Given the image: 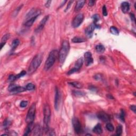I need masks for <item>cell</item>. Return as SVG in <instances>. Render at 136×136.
Masks as SVG:
<instances>
[{"instance_id":"obj_1","label":"cell","mask_w":136,"mask_h":136,"mask_svg":"<svg viewBox=\"0 0 136 136\" xmlns=\"http://www.w3.org/2000/svg\"><path fill=\"white\" fill-rule=\"evenodd\" d=\"M70 49V44L68 40H64L63 42L61 48L58 53V59L59 62L61 64L64 62L68 55V54Z\"/></svg>"},{"instance_id":"obj_2","label":"cell","mask_w":136,"mask_h":136,"mask_svg":"<svg viewBox=\"0 0 136 136\" xmlns=\"http://www.w3.org/2000/svg\"><path fill=\"white\" fill-rule=\"evenodd\" d=\"M43 59V55L42 54H38L34 58L30 63V66L28 68V73L29 74H32L36 71L38 67L41 64Z\"/></svg>"},{"instance_id":"obj_3","label":"cell","mask_w":136,"mask_h":136,"mask_svg":"<svg viewBox=\"0 0 136 136\" xmlns=\"http://www.w3.org/2000/svg\"><path fill=\"white\" fill-rule=\"evenodd\" d=\"M58 53L57 50H54L52 51L48 55V58L46 60L44 65V69L47 71L49 70L51 67L53 66L56 60L57 59Z\"/></svg>"},{"instance_id":"obj_4","label":"cell","mask_w":136,"mask_h":136,"mask_svg":"<svg viewBox=\"0 0 136 136\" xmlns=\"http://www.w3.org/2000/svg\"><path fill=\"white\" fill-rule=\"evenodd\" d=\"M36 104L33 103L28 110L27 113V117H26V121L28 124L30 123H32L34 122V119H35V113H36Z\"/></svg>"},{"instance_id":"obj_5","label":"cell","mask_w":136,"mask_h":136,"mask_svg":"<svg viewBox=\"0 0 136 136\" xmlns=\"http://www.w3.org/2000/svg\"><path fill=\"white\" fill-rule=\"evenodd\" d=\"M44 122L45 125L47 127L50 121L51 115V112L50 106L48 104H46L44 107Z\"/></svg>"},{"instance_id":"obj_6","label":"cell","mask_w":136,"mask_h":136,"mask_svg":"<svg viewBox=\"0 0 136 136\" xmlns=\"http://www.w3.org/2000/svg\"><path fill=\"white\" fill-rule=\"evenodd\" d=\"M83 63H84V59H83V58H79V59L77 61L74 68H73L72 69H71L68 72V74L70 75L71 74H74L75 72H78L82 67Z\"/></svg>"},{"instance_id":"obj_7","label":"cell","mask_w":136,"mask_h":136,"mask_svg":"<svg viewBox=\"0 0 136 136\" xmlns=\"http://www.w3.org/2000/svg\"><path fill=\"white\" fill-rule=\"evenodd\" d=\"M84 16L82 13H79L77 15L72 22V26L74 28H77L80 26L84 20Z\"/></svg>"},{"instance_id":"obj_8","label":"cell","mask_w":136,"mask_h":136,"mask_svg":"<svg viewBox=\"0 0 136 136\" xmlns=\"http://www.w3.org/2000/svg\"><path fill=\"white\" fill-rule=\"evenodd\" d=\"M72 123L74 127V130L77 134H80L82 133V128L80 121L77 117H73L72 120Z\"/></svg>"},{"instance_id":"obj_9","label":"cell","mask_w":136,"mask_h":136,"mask_svg":"<svg viewBox=\"0 0 136 136\" xmlns=\"http://www.w3.org/2000/svg\"><path fill=\"white\" fill-rule=\"evenodd\" d=\"M98 25H97L96 23H95L93 22L91 24L90 26H89L86 29H85V34H86V36L89 38L92 37L93 35V32H94L95 28H98Z\"/></svg>"},{"instance_id":"obj_10","label":"cell","mask_w":136,"mask_h":136,"mask_svg":"<svg viewBox=\"0 0 136 136\" xmlns=\"http://www.w3.org/2000/svg\"><path fill=\"white\" fill-rule=\"evenodd\" d=\"M61 93L60 91L59 90L57 87L55 89V99H54V106L55 109L56 110H58V108H59V106L60 104V101H61Z\"/></svg>"},{"instance_id":"obj_11","label":"cell","mask_w":136,"mask_h":136,"mask_svg":"<svg viewBox=\"0 0 136 136\" xmlns=\"http://www.w3.org/2000/svg\"><path fill=\"white\" fill-rule=\"evenodd\" d=\"M48 18H49V16H46L45 17H44L43 19L41 20L39 24L38 25V27L35 30L36 33H39V32L42 31L43 29L44 28L45 25L46 23L48 21Z\"/></svg>"},{"instance_id":"obj_12","label":"cell","mask_w":136,"mask_h":136,"mask_svg":"<svg viewBox=\"0 0 136 136\" xmlns=\"http://www.w3.org/2000/svg\"><path fill=\"white\" fill-rule=\"evenodd\" d=\"M85 62L86 66H89L94 62V60L92 57V54L90 52H87L85 53Z\"/></svg>"},{"instance_id":"obj_13","label":"cell","mask_w":136,"mask_h":136,"mask_svg":"<svg viewBox=\"0 0 136 136\" xmlns=\"http://www.w3.org/2000/svg\"><path fill=\"white\" fill-rule=\"evenodd\" d=\"M9 90L11 92L18 93H21L25 92L26 90H27L26 88H24L23 87L17 86V85H11L10 86Z\"/></svg>"},{"instance_id":"obj_14","label":"cell","mask_w":136,"mask_h":136,"mask_svg":"<svg viewBox=\"0 0 136 136\" xmlns=\"http://www.w3.org/2000/svg\"><path fill=\"white\" fill-rule=\"evenodd\" d=\"M97 117L100 120L103 122H108L110 120V116L104 112H99L97 114Z\"/></svg>"},{"instance_id":"obj_15","label":"cell","mask_w":136,"mask_h":136,"mask_svg":"<svg viewBox=\"0 0 136 136\" xmlns=\"http://www.w3.org/2000/svg\"><path fill=\"white\" fill-rule=\"evenodd\" d=\"M121 8L122 11L124 13H127L129 11L130 9L129 3L127 2H124L122 3L121 4Z\"/></svg>"},{"instance_id":"obj_16","label":"cell","mask_w":136,"mask_h":136,"mask_svg":"<svg viewBox=\"0 0 136 136\" xmlns=\"http://www.w3.org/2000/svg\"><path fill=\"white\" fill-rule=\"evenodd\" d=\"M85 3H86V1H84V0L77 1L76 3V7H75V8H74V11L76 12H78L79 11H80V10L82 9V7H84Z\"/></svg>"},{"instance_id":"obj_17","label":"cell","mask_w":136,"mask_h":136,"mask_svg":"<svg viewBox=\"0 0 136 136\" xmlns=\"http://www.w3.org/2000/svg\"><path fill=\"white\" fill-rule=\"evenodd\" d=\"M39 16V15H36V16H34V17H31V18H30L29 19H28L27 21L25 22V25L26 26V27H31V26L33 25L34 22L35 21L36 19H37V18Z\"/></svg>"},{"instance_id":"obj_18","label":"cell","mask_w":136,"mask_h":136,"mask_svg":"<svg viewBox=\"0 0 136 136\" xmlns=\"http://www.w3.org/2000/svg\"><path fill=\"white\" fill-rule=\"evenodd\" d=\"M93 132L97 134V135H100V134L103 132V129L102 128H101V125L99 123L97 124L93 128Z\"/></svg>"},{"instance_id":"obj_19","label":"cell","mask_w":136,"mask_h":136,"mask_svg":"<svg viewBox=\"0 0 136 136\" xmlns=\"http://www.w3.org/2000/svg\"><path fill=\"white\" fill-rule=\"evenodd\" d=\"M34 131V136H40L42 135V129L40 125H36V126L34 127V129L32 130Z\"/></svg>"},{"instance_id":"obj_20","label":"cell","mask_w":136,"mask_h":136,"mask_svg":"<svg viewBox=\"0 0 136 136\" xmlns=\"http://www.w3.org/2000/svg\"><path fill=\"white\" fill-rule=\"evenodd\" d=\"M34 127V125L33 122L28 123L27 127L26 129L25 133H24L23 136H27L29 135V134L30 133V132H31V131L33 130Z\"/></svg>"},{"instance_id":"obj_21","label":"cell","mask_w":136,"mask_h":136,"mask_svg":"<svg viewBox=\"0 0 136 136\" xmlns=\"http://www.w3.org/2000/svg\"><path fill=\"white\" fill-rule=\"evenodd\" d=\"M9 37H10V34H5V35H4L3 36V37L2 38L1 42V50L2 49L3 47L6 44V42H7V41L8 40V39H9Z\"/></svg>"},{"instance_id":"obj_22","label":"cell","mask_w":136,"mask_h":136,"mask_svg":"<svg viewBox=\"0 0 136 136\" xmlns=\"http://www.w3.org/2000/svg\"><path fill=\"white\" fill-rule=\"evenodd\" d=\"M20 44V40L18 39H14L12 43L11 44V48L12 50H15V49L17 48V47L19 46V45Z\"/></svg>"},{"instance_id":"obj_23","label":"cell","mask_w":136,"mask_h":136,"mask_svg":"<svg viewBox=\"0 0 136 136\" xmlns=\"http://www.w3.org/2000/svg\"><path fill=\"white\" fill-rule=\"evenodd\" d=\"M86 41L85 38L79 37H75L72 38V42L74 43H82Z\"/></svg>"},{"instance_id":"obj_24","label":"cell","mask_w":136,"mask_h":136,"mask_svg":"<svg viewBox=\"0 0 136 136\" xmlns=\"http://www.w3.org/2000/svg\"><path fill=\"white\" fill-rule=\"evenodd\" d=\"M69 84L71 85L72 86L76 88H78V89H80L82 87V84H81L80 82H69Z\"/></svg>"},{"instance_id":"obj_25","label":"cell","mask_w":136,"mask_h":136,"mask_svg":"<svg viewBox=\"0 0 136 136\" xmlns=\"http://www.w3.org/2000/svg\"><path fill=\"white\" fill-rule=\"evenodd\" d=\"M95 49H96V51L99 53H104L105 50V48L104 47V46L102 45H97L96 46V48H95Z\"/></svg>"},{"instance_id":"obj_26","label":"cell","mask_w":136,"mask_h":136,"mask_svg":"<svg viewBox=\"0 0 136 136\" xmlns=\"http://www.w3.org/2000/svg\"><path fill=\"white\" fill-rule=\"evenodd\" d=\"M110 31L113 35H118L119 34V31L118 29L115 27H114V26H112V27L110 28Z\"/></svg>"},{"instance_id":"obj_27","label":"cell","mask_w":136,"mask_h":136,"mask_svg":"<svg viewBox=\"0 0 136 136\" xmlns=\"http://www.w3.org/2000/svg\"><path fill=\"white\" fill-rule=\"evenodd\" d=\"M106 129H107V130L110 132H112L114 131V126H113L112 124L111 123H107L106 124Z\"/></svg>"},{"instance_id":"obj_28","label":"cell","mask_w":136,"mask_h":136,"mask_svg":"<svg viewBox=\"0 0 136 136\" xmlns=\"http://www.w3.org/2000/svg\"><path fill=\"white\" fill-rule=\"evenodd\" d=\"M122 133V127L121 125H119L117 128L116 133L117 136H120Z\"/></svg>"},{"instance_id":"obj_29","label":"cell","mask_w":136,"mask_h":136,"mask_svg":"<svg viewBox=\"0 0 136 136\" xmlns=\"http://www.w3.org/2000/svg\"><path fill=\"white\" fill-rule=\"evenodd\" d=\"M26 88L28 90H32L35 89V86L34 84H31V83H29L27 85H26Z\"/></svg>"},{"instance_id":"obj_30","label":"cell","mask_w":136,"mask_h":136,"mask_svg":"<svg viewBox=\"0 0 136 136\" xmlns=\"http://www.w3.org/2000/svg\"><path fill=\"white\" fill-rule=\"evenodd\" d=\"M125 112L123 109H121L120 114V118L121 120L122 121L124 122V118H125Z\"/></svg>"},{"instance_id":"obj_31","label":"cell","mask_w":136,"mask_h":136,"mask_svg":"<svg viewBox=\"0 0 136 136\" xmlns=\"http://www.w3.org/2000/svg\"><path fill=\"white\" fill-rule=\"evenodd\" d=\"M25 74H26V72L25 71H22L20 72L19 74H17V76H16V79H19L20 78H21V77L25 76Z\"/></svg>"},{"instance_id":"obj_32","label":"cell","mask_w":136,"mask_h":136,"mask_svg":"<svg viewBox=\"0 0 136 136\" xmlns=\"http://www.w3.org/2000/svg\"><path fill=\"white\" fill-rule=\"evenodd\" d=\"M93 19L94 20V23H96V22L97 21H99V19H100V17H99V16L98 15H95L93 16Z\"/></svg>"},{"instance_id":"obj_33","label":"cell","mask_w":136,"mask_h":136,"mask_svg":"<svg viewBox=\"0 0 136 136\" xmlns=\"http://www.w3.org/2000/svg\"><path fill=\"white\" fill-rule=\"evenodd\" d=\"M22 6H23V5H20V6H19V7H18V8H17V9H16L15 10V11H14V12L13 13V16H14V17H16V16L18 15V13H19V11H20V9H21V8H22Z\"/></svg>"},{"instance_id":"obj_34","label":"cell","mask_w":136,"mask_h":136,"mask_svg":"<svg viewBox=\"0 0 136 136\" xmlns=\"http://www.w3.org/2000/svg\"><path fill=\"white\" fill-rule=\"evenodd\" d=\"M74 94L76 95V96H82L83 95H85V93H84L82 92H80V91H74Z\"/></svg>"},{"instance_id":"obj_35","label":"cell","mask_w":136,"mask_h":136,"mask_svg":"<svg viewBox=\"0 0 136 136\" xmlns=\"http://www.w3.org/2000/svg\"><path fill=\"white\" fill-rule=\"evenodd\" d=\"M20 107H26L28 105V101H22L20 103Z\"/></svg>"},{"instance_id":"obj_36","label":"cell","mask_w":136,"mask_h":136,"mask_svg":"<svg viewBox=\"0 0 136 136\" xmlns=\"http://www.w3.org/2000/svg\"><path fill=\"white\" fill-rule=\"evenodd\" d=\"M10 124H11V122H10L9 120H5V121L4 122L3 125L5 128H7L8 127H9Z\"/></svg>"},{"instance_id":"obj_37","label":"cell","mask_w":136,"mask_h":136,"mask_svg":"<svg viewBox=\"0 0 136 136\" xmlns=\"http://www.w3.org/2000/svg\"><path fill=\"white\" fill-rule=\"evenodd\" d=\"M102 10H103V15L104 16H107V9L105 5H104L103 7L102 8Z\"/></svg>"},{"instance_id":"obj_38","label":"cell","mask_w":136,"mask_h":136,"mask_svg":"<svg viewBox=\"0 0 136 136\" xmlns=\"http://www.w3.org/2000/svg\"><path fill=\"white\" fill-rule=\"evenodd\" d=\"M16 79H16V76H15V75H13V74L10 75L9 77V80L10 81V82H13V81L15 80Z\"/></svg>"},{"instance_id":"obj_39","label":"cell","mask_w":136,"mask_h":136,"mask_svg":"<svg viewBox=\"0 0 136 136\" xmlns=\"http://www.w3.org/2000/svg\"><path fill=\"white\" fill-rule=\"evenodd\" d=\"M130 16L131 19L132 20V21H133L135 22L136 21V18H135V16L133 13H130Z\"/></svg>"},{"instance_id":"obj_40","label":"cell","mask_w":136,"mask_h":136,"mask_svg":"<svg viewBox=\"0 0 136 136\" xmlns=\"http://www.w3.org/2000/svg\"><path fill=\"white\" fill-rule=\"evenodd\" d=\"M95 3V1H92V0H91V1H89V2L88 5L90 6V7H93V6L94 5Z\"/></svg>"},{"instance_id":"obj_41","label":"cell","mask_w":136,"mask_h":136,"mask_svg":"<svg viewBox=\"0 0 136 136\" xmlns=\"http://www.w3.org/2000/svg\"><path fill=\"white\" fill-rule=\"evenodd\" d=\"M73 2H74L73 1H69V3H68V5H67V7L66 8V10H65V11H66L67 10H68L69 9V8L71 7V3H73Z\"/></svg>"},{"instance_id":"obj_42","label":"cell","mask_w":136,"mask_h":136,"mask_svg":"<svg viewBox=\"0 0 136 136\" xmlns=\"http://www.w3.org/2000/svg\"><path fill=\"white\" fill-rule=\"evenodd\" d=\"M130 109L135 113L136 112V107L135 105H131V106H130Z\"/></svg>"},{"instance_id":"obj_43","label":"cell","mask_w":136,"mask_h":136,"mask_svg":"<svg viewBox=\"0 0 136 136\" xmlns=\"http://www.w3.org/2000/svg\"><path fill=\"white\" fill-rule=\"evenodd\" d=\"M52 1H47L45 3V7L46 8H49L50 7Z\"/></svg>"},{"instance_id":"obj_44","label":"cell","mask_w":136,"mask_h":136,"mask_svg":"<svg viewBox=\"0 0 136 136\" xmlns=\"http://www.w3.org/2000/svg\"><path fill=\"white\" fill-rule=\"evenodd\" d=\"M66 1H63L62 2V3L61 4V6H60V8L61 7H62L63 5V4H64L65 3H66Z\"/></svg>"}]
</instances>
